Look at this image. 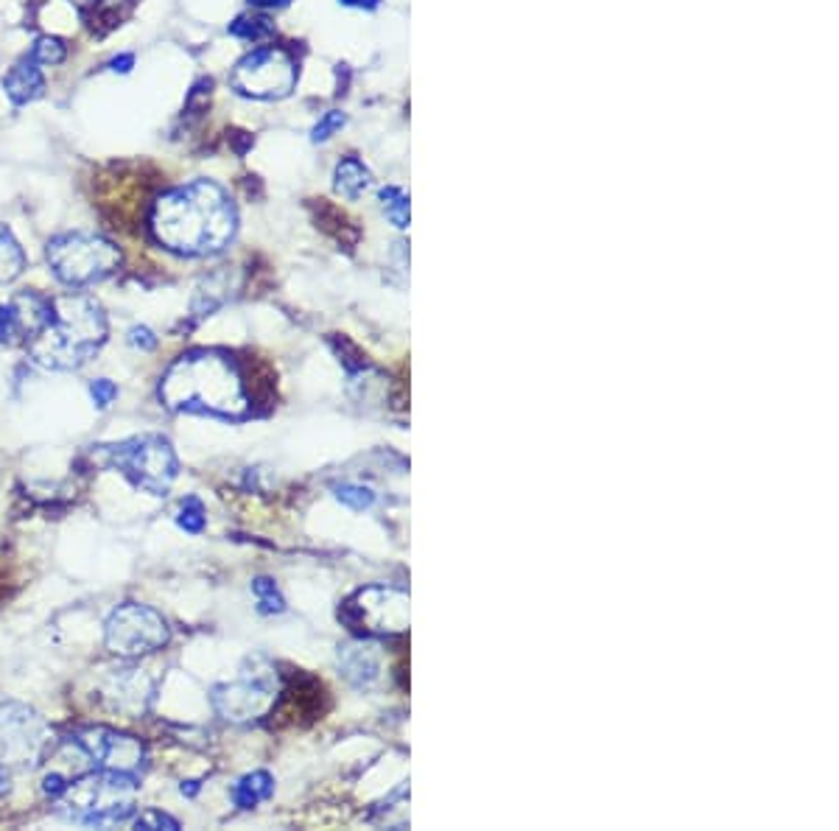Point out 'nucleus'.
<instances>
[{
	"label": "nucleus",
	"mask_w": 839,
	"mask_h": 831,
	"mask_svg": "<svg viewBox=\"0 0 839 831\" xmlns=\"http://www.w3.org/2000/svg\"><path fill=\"white\" fill-rule=\"evenodd\" d=\"M341 672L356 686H370L378 678V658L364 644H350L339 652Z\"/></svg>",
	"instance_id": "nucleus-15"
},
{
	"label": "nucleus",
	"mask_w": 839,
	"mask_h": 831,
	"mask_svg": "<svg viewBox=\"0 0 839 831\" xmlns=\"http://www.w3.org/2000/svg\"><path fill=\"white\" fill-rule=\"evenodd\" d=\"M25 14V3L23 0H0V20H7V23H14Z\"/></svg>",
	"instance_id": "nucleus-31"
},
{
	"label": "nucleus",
	"mask_w": 839,
	"mask_h": 831,
	"mask_svg": "<svg viewBox=\"0 0 839 831\" xmlns=\"http://www.w3.org/2000/svg\"><path fill=\"white\" fill-rule=\"evenodd\" d=\"M25 252L14 233L7 225H0V285L12 283L23 274Z\"/></svg>",
	"instance_id": "nucleus-18"
},
{
	"label": "nucleus",
	"mask_w": 839,
	"mask_h": 831,
	"mask_svg": "<svg viewBox=\"0 0 839 831\" xmlns=\"http://www.w3.org/2000/svg\"><path fill=\"white\" fill-rule=\"evenodd\" d=\"M277 700V674L261 658L243 667L241 678L216 686L214 709L230 722H252L266 714Z\"/></svg>",
	"instance_id": "nucleus-10"
},
{
	"label": "nucleus",
	"mask_w": 839,
	"mask_h": 831,
	"mask_svg": "<svg viewBox=\"0 0 839 831\" xmlns=\"http://www.w3.org/2000/svg\"><path fill=\"white\" fill-rule=\"evenodd\" d=\"M345 121H347V118L341 116L339 110H330V112H325V116L319 118V123H317V127H314V132H310V138H314V143H325V140H328V138H334V134L339 132L341 127H345Z\"/></svg>",
	"instance_id": "nucleus-25"
},
{
	"label": "nucleus",
	"mask_w": 839,
	"mask_h": 831,
	"mask_svg": "<svg viewBox=\"0 0 839 831\" xmlns=\"http://www.w3.org/2000/svg\"><path fill=\"white\" fill-rule=\"evenodd\" d=\"M160 401L171 412L210 414L221 420H243L252 414L247 376L232 356L221 350H190L165 370Z\"/></svg>",
	"instance_id": "nucleus-2"
},
{
	"label": "nucleus",
	"mask_w": 839,
	"mask_h": 831,
	"mask_svg": "<svg viewBox=\"0 0 839 831\" xmlns=\"http://www.w3.org/2000/svg\"><path fill=\"white\" fill-rule=\"evenodd\" d=\"M250 3L261 9H280V7H286V3H292V0H250Z\"/></svg>",
	"instance_id": "nucleus-34"
},
{
	"label": "nucleus",
	"mask_w": 839,
	"mask_h": 831,
	"mask_svg": "<svg viewBox=\"0 0 839 831\" xmlns=\"http://www.w3.org/2000/svg\"><path fill=\"white\" fill-rule=\"evenodd\" d=\"M171 630L165 619L154 607L140 605V602H127L118 605L110 613V619L103 625V644L112 656L140 658L152 656L157 649L168 644Z\"/></svg>",
	"instance_id": "nucleus-8"
},
{
	"label": "nucleus",
	"mask_w": 839,
	"mask_h": 831,
	"mask_svg": "<svg viewBox=\"0 0 839 831\" xmlns=\"http://www.w3.org/2000/svg\"><path fill=\"white\" fill-rule=\"evenodd\" d=\"M107 334V316L96 300L85 294H62L51 300L48 322L25 345L34 365L70 373L85 367L101 350Z\"/></svg>",
	"instance_id": "nucleus-3"
},
{
	"label": "nucleus",
	"mask_w": 839,
	"mask_h": 831,
	"mask_svg": "<svg viewBox=\"0 0 839 831\" xmlns=\"http://www.w3.org/2000/svg\"><path fill=\"white\" fill-rule=\"evenodd\" d=\"M272 20L263 18V14H241L236 23H230V34L238 40H247V43H261V40L272 37Z\"/></svg>",
	"instance_id": "nucleus-19"
},
{
	"label": "nucleus",
	"mask_w": 839,
	"mask_h": 831,
	"mask_svg": "<svg viewBox=\"0 0 839 831\" xmlns=\"http://www.w3.org/2000/svg\"><path fill=\"white\" fill-rule=\"evenodd\" d=\"M67 784L70 781H67L65 776H59V773H48V776L43 778V792L48 795V798H54V801H59L62 795H65Z\"/></svg>",
	"instance_id": "nucleus-30"
},
{
	"label": "nucleus",
	"mask_w": 839,
	"mask_h": 831,
	"mask_svg": "<svg viewBox=\"0 0 839 831\" xmlns=\"http://www.w3.org/2000/svg\"><path fill=\"white\" fill-rule=\"evenodd\" d=\"M336 498L356 512L370 510L372 504H375V493H372L370 487H361V485H339L336 487Z\"/></svg>",
	"instance_id": "nucleus-23"
},
{
	"label": "nucleus",
	"mask_w": 839,
	"mask_h": 831,
	"mask_svg": "<svg viewBox=\"0 0 839 831\" xmlns=\"http://www.w3.org/2000/svg\"><path fill=\"white\" fill-rule=\"evenodd\" d=\"M45 261L56 280L70 289L101 283L121 269V249L96 233H62L45 247Z\"/></svg>",
	"instance_id": "nucleus-5"
},
{
	"label": "nucleus",
	"mask_w": 839,
	"mask_h": 831,
	"mask_svg": "<svg viewBox=\"0 0 839 831\" xmlns=\"http://www.w3.org/2000/svg\"><path fill=\"white\" fill-rule=\"evenodd\" d=\"M74 3L87 14H107L121 7L123 0H74Z\"/></svg>",
	"instance_id": "nucleus-29"
},
{
	"label": "nucleus",
	"mask_w": 839,
	"mask_h": 831,
	"mask_svg": "<svg viewBox=\"0 0 839 831\" xmlns=\"http://www.w3.org/2000/svg\"><path fill=\"white\" fill-rule=\"evenodd\" d=\"M3 90L12 98V104H31L37 101L45 93V76L40 71V65L31 56H23L20 62H14L9 67V74L3 76Z\"/></svg>",
	"instance_id": "nucleus-13"
},
{
	"label": "nucleus",
	"mask_w": 839,
	"mask_h": 831,
	"mask_svg": "<svg viewBox=\"0 0 839 831\" xmlns=\"http://www.w3.org/2000/svg\"><path fill=\"white\" fill-rule=\"evenodd\" d=\"M90 395L96 409H110L118 398V387L112 381H107V378H98V381L90 384Z\"/></svg>",
	"instance_id": "nucleus-27"
},
{
	"label": "nucleus",
	"mask_w": 839,
	"mask_h": 831,
	"mask_svg": "<svg viewBox=\"0 0 839 831\" xmlns=\"http://www.w3.org/2000/svg\"><path fill=\"white\" fill-rule=\"evenodd\" d=\"M370 185H372V174L361 160L345 158L339 165H336L334 188L336 194L345 196V199H359L364 191H370Z\"/></svg>",
	"instance_id": "nucleus-16"
},
{
	"label": "nucleus",
	"mask_w": 839,
	"mask_h": 831,
	"mask_svg": "<svg viewBox=\"0 0 839 831\" xmlns=\"http://www.w3.org/2000/svg\"><path fill=\"white\" fill-rule=\"evenodd\" d=\"M152 236L160 247L185 258L216 256L232 241L238 213L221 185L210 180L165 191L152 207Z\"/></svg>",
	"instance_id": "nucleus-1"
},
{
	"label": "nucleus",
	"mask_w": 839,
	"mask_h": 831,
	"mask_svg": "<svg viewBox=\"0 0 839 831\" xmlns=\"http://www.w3.org/2000/svg\"><path fill=\"white\" fill-rule=\"evenodd\" d=\"M252 594H255L258 600V611L266 613V616L286 611V600L280 596L277 585H274V580H269V576H258L255 583H252Z\"/></svg>",
	"instance_id": "nucleus-21"
},
{
	"label": "nucleus",
	"mask_w": 839,
	"mask_h": 831,
	"mask_svg": "<svg viewBox=\"0 0 839 831\" xmlns=\"http://www.w3.org/2000/svg\"><path fill=\"white\" fill-rule=\"evenodd\" d=\"M107 694H110L112 700V709L127 711V714H138V711L146 709V700L149 694H152V683H149L146 674H140L138 669H123L110 683Z\"/></svg>",
	"instance_id": "nucleus-14"
},
{
	"label": "nucleus",
	"mask_w": 839,
	"mask_h": 831,
	"mask_svg": "<svg viewBox=\"0 0 839 831\" xmlns=\"http://www.w3.org/2000/svg\"><path fill=\"white\" fill-rule=\"evenodd\" d=\"M76 747L90 758L96 770H110V773H134L143 767V745H140L138 736L121 734L116 729H107V725H92V729H81L74 736Z\"/></svg>",
	"instance_id": "nucleus-12"
},
{
	"label": "nucleus",
	"mask_w": 839,
	"mask_h": 831,
	"mask_svg": "<svg viewBox=\"0 0 839 831\" xmlns=\"http://www.w3.org/2000/svg\"><path fill=\"white\" fill-rule=\"evenodd\" d=\"M339 3H345V7H353V9H375L381 0H339Z\"/></svg>",
	"instance_id": "nucleus-33"
},
{
	"label": "nucleus",
	"mask_w": 839,
	"mask_h": 831,
	"mask_svg": "<svg viewBox=\"0 0 839 831\" xmlns=\"http://www.w3.org/2000/svg\"><path fill=\"white\" fill-rule=\"evenodd\" d=\"M341 619L367 636H397L408 630V596L397 589L372 585L345 602Z\"/></svg>",
	"instance_id": "nucleus-11"
},
{
	"label": "nucleus",
	"mask_w": 839,
	"mask_h": 831,
	"mask_svg": "<svg viewBox=\"0 0 839 831\" xmlns=\"http://www.w3.org/2000/svg\"><path fill=\"white\" fill-rule=\"evenodd\" d=\"M272 792H274V781L269 773L263 770L250 773V776H243L241 781L236 784V789H232V801H236L238 809H252L261 801H266Z\"/></svg>",
	"instance_id": "nucleus-17"
},
{
	"label": "nucleus",
	"mask_w": 839,
	"mask_h": 831,
	"mask_svg": "<svg viewBox=\"0 0 839 831\" xmlns=\"http://www.w3.org/2000/svg\"><path fill=\"white\" fill-rule=\"evenodd\" d=\"M48 722L18 700H0V770L40 765L48 751Z\"/></svg>",
	"instance_id": "nucleus-7"
},
{
	"label": "nucleus",
	"mask_w": 839,
	"mask_h": 831,
	"mask_svg": "<svg viewBox=\"0 0 839 831\" xmlns=\"http://www.w3.org/2000/svg\"><path fill=\"white\" fill-rule=\"evenodd\" d=\"M138 778L129 773L96 770L79 781L67 784L59 801L65 814L85 825L121 823L134 812Z\"/></svg>",
	"instance_id": "nucleus-4"
},
{
	"label": "nucleus",
	"mask_w": 839,
	"mask_h": 831,
	"mask_svg": "<svg viewBox=\"0 0 839 831\" xmlns=\"http://www.w3.org/2000/svg\"><path fill=\"white\" fill-rule=\"evenodd\" d=\"M177 524H179V529H185V532H190V535L205 532V507H201L199 498L196 496L185 498L183 507H179Z\"/></svg>",
	"instance_id": "nucleus-24"
},
{
	"label": "nucleus",
	"mask_w": 839,
	"mask_h": 831,
	"mask_svg": "<svg viewBox=\"0 0 839 831\" xmlns=\"http://www.w3.org/2000/svg\"><path fill=\"white\" fill-rule=\"evenodd\" d=\"M65 43L56 37H37L31 45V60L37 65H59V62H65Z\"/></svg>",
	"instance_id": "nucleus-22"
},
{
	"label": "nucleus",
	"mask_w": 839,
	"mask_h": 831,
	"mask_svg": "<svg viewBox=\"0 0 839 831\" xmlns=\"http://www.w3.org/2000/svg\"><path fill=\"white\" fill-rule=\"evenodd\" d=\"M297 62L283 48H258L232 71V90L255 101H280L297 87Z\"/></svg>",
	"instance_id": "nucleus-9"
},
{
	"label": "nucleus",
	"mask_w": 839,
	"mask_h": 831,
	"mask_svg": "<svg viewBox=\"0 0 839 831\" xmlns=\"http://www.w3.org/2000/svg\"><path fill=\"white\" fill-rule=\"evenodd\" d=\"M381 211L386 213V219L395 227L406 230L408 227V196L401 188H383L381 191Z\"/></svg>",
	"instance_id": "nucleus-20"
},
{
	"label": "nucleus",
	"mask_w": 839,
	"mask_h": 831,
	"mask_svg": "<svg viewBox=\"0 0 839 831\" xmlns=\"http://www.w3.org/2000/svg\"><path fill=\"white\" fill-rule=\"evenodd\" d=\"M134 829H179V823L160 809H146L134 818Z\"/></svg>",
	"instance_id": "nucleus-26"
},
{
	"label": "nucleus",
	"mask_w": 839,
	"mask_h": 831,
	"mask_svg": "<svg viewBox=\"0 0 839 831\" xmlns=\"http://www.w3.org/2000/svg\"><path fill=\"white\" fill-rule=\"evenodd\" d=\"M96 456L107 467L121 471L138 490H146L152 496H163L179 474L177 454L160 434H140L123 443L101 445Z\"/></svg>",
	"instance_id": "nucleus-6"
},
{
	"label": "nucleus",
	"mask_w": 839,
	"mask_h": 831,
	"mask_svg": "<svg viewBox=\"0 0 839 831\" xmlns=\"http://www.w3.org/2000/svg\"><path fill=\"white\" fill-rule=\"evenodd\" d=\"M132 67H134V54H121L110 62V71H116V74H129Z\"/></svg>",
	"instance_id": "nucleus-32"
},
{
	"label": "nucleus",
	"mask_w": 839,
	"mask_h": 831,
	"mask_svg": "<svg viewBox=\"0 0 839 831\" xmlns=\"http://www.w3.org/2000/svg\"><path fill=\"white\" fill-rule=\"evenodd\" d=\"M127 342L134 347V350H140V353L157 350V336H154V331H149L146 325H138V328L129 331Z\"/></svg>",
	"instance_id": "nucleus-28"
}]
</instances>
